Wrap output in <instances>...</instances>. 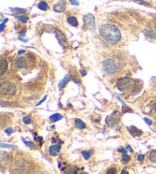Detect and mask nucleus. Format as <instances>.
Listing matches in <instances>:
<instances>
[{
  "mask_svg": "<svg viewBox=\"0 0 156 174\" xmlns=\"http://www.w3.org/2000/svg\"><path fill=\"white\" fill-rule=\"evenodd\" d=\"M21 140H22V141H23L24 144H25V145H27V146L29 147L33 148L34 147V144L33 142H31V141H25L24 138H21Z\"/></svg>",
  "mask_w": 156,
  "mask_h": 174,
  "instance_id": "obj_31",
  "label": "nucleus"
},
{
  "mask_svg": "<svg viewBox=\"0 0 156 174\" xmlns=\"http://www.w3.org/2000/svg\"><path fill=\"white\" fill-rule=\"evenodd\" d=\"M0 146H1L2 148H4V147H16L15 146H14V145H8V144H5L4 143L2 142L1 144H0Z\"/></svg>",
  "mask_w": 156,
  "mask_h": 174,
  "instance_id": "obj_34",
  "label": "nucleus"
},
{
  "mask_svg": "<svg viewBox=\"0 0 156 174\" xmlns=\"http://www.w3.org/2000/svg\"><path fill=\"white\" fill-rule=\"evenodd\" d=\"M149 160L152 163H156V150H152L150 152Z\"/></svg>",
  "mask_w": 156,
  "mask_h": 174,
  "instance_id": "obj_24",
  "label": "nucleus"
},
{
  "mask_svg": "<svg viewBox=\"0 0 156 174\" xmlns=\"http://www.w3.org/2000/svg\"><path fill=\"white\" fill-rule=\"evenodd\" d=\"M25 50H21V51H19L18 52V54H19V55H21V54H25Z\"/></svg>",
  "mask_w": 156,
  "mask_h": 174,
  "instance_id": "obj_45",
  "label": "nucleus"
},
{
  "mask_svg": "<svg viewBox=\"0 0 156 174\" xmlns=\"http://www.w3.org/2000/svg\"><path fill=\"white\" fill-rule=\"evenodd\" d=\"M37 7L40 8V10H42V11H47V10L49 9V6H48L47 3L44 1H42L40 2V3H38Z\"/></svg>",
  "mask_w": 156,
  "mask_h": 174,
  "instance_id": "obj_21",
  "label": "nucleus"
},
{
  "mask_svg": "<svg viewBox=\"0 0 156 174\" xmlns=\"http://www.w3.org/2000/svg\"><path fill=\"white\" fill-rule=\"evenodd\" d=\"M155 119H156V116H155Z\"/></svg>",
  "mask_w": 156,
  "mask_h": 174,
  "instance_id": "obj_47",
  "label": "nucleus"
},
{
  "mask_svg": "<svg viewBox=\"0 0 156 174\" xmlns=\"http://www.w3.org/2000/svg\"><path fill=\"white\" fill-rule=\"evenodd\" d=\"M133 80L129 77H125L120 80L117 82L118 89L121 92L127 91L129 89H130V87L132 86V85H133Z\"/></svg>",
  "mask_w": 156,
  "mask_h": 174,
  "instance_id": "obj_6",
  "label": "nucleus"
},
{
  "mask_svg": "<svg viewBox=\"0 0 156 174\" xmlns=\"http://www.w3.org/2000/svg\"><path fill=\"white\" fill-rule=\"evenodd\" d=\"M98 31L102 38L108 43L116 44L121 40V34L119 28L112 24H104L99 27Z\"/></svg>",
  "mask_w": 156,
  "mask_h": 174,
  "instance_id": "obj_1",
  "label": "nucleus"
},
{
  "mask_svg": "<svg viewBox=\"0 0 156 174\" xmlns=\"http://www.w3.org/2000/svg\"><path fill=\"white\" fill-rule=\"evenodd\" d=\"M7 70H8V62L6 60H2L1 63H0V75L2 76L6 73Z\"/></svg>",
  "mask_w": 156,
  "mask_h": 174,
  "instance_id": "obj_15",
  "label": "nucleus"
},
{
  "mask_svg": "<svg viewBox=\"0 0 156 174\" xmlns=\"http://www.w3.org/2000/svg\"><path fill=\"white\" fill-rule=\"evenodd\" d=\"M17 18H18V21L21 22H26L28 21L29 18L27 15H18V17H17Z\"/></svg>",
  "mask_w": 156,
  "mask_h": 174,
  "instance_id": "obj_27",
  "label": "nucleus"
},
{
  "mask_svg": "<svg viewBox=\"0 0 156 174\" xmlns=\"http://www.w3.org/2000/svg\"><path fill=\"white\" fill-rule=\"evenodd\" d=\"M60 170L64 174H76L78 168L72 164H69L66 167L60 168Z\"/></svg>",
  "mask_w": 156,
  "mask_h": 174,
  "instance_id": "obj_10",
  "label": "nucleus"
},
{
  "mask_svg": "<svg viewBox=\"0 0 156 174\" xmlns=\"http://www.w3.org/2000/svg\"><path fill=\"white\" fill-rule=\"evenodd\" d=\"M12 132H13V129L11 127L8 128H6V130H5V133H6V134H8V135H10Z\"/></svg>",
  "mask_w": 156,
  "mask_h": 174,
  "instance_id": "obj_35",
  "label": "nucleus"
},
{
  "mask_svg": "<svg viewBox=\"0 0 156 174\" xmlns=\"http://www.w3.org/2000/svg\"><path fill=\"white\" fill-rule=\"evenodd\" d=\"M117 173V169L114 167H109L106 171V174H116Z\"/></svg>",
  "mask_w": 156,
  "mask_h": 174,
  "instance_id": "obj_26",
  "label": "nucleus"
},
{
  "mask_svg": "<svg viewBox=\"0 0 156 174\" xmlns=\"http://www.w3.org/2000/svg\"><path fill=\"white\" fill-rule=\"evenodd\" d=\"M22 122H23L24 124H31V118L29 115H26L25 117H23L22 118Z\"/></svg>",
  "mask_w": 156,
  "mask_h": 174,
  "instance_id": "obj_30",
  "label": "nucleus"
},
{
  "mask_svg": "<svg viewBox=\"0 0 156 174\" xmlns=\"http://www.w3.org/2000/svg\"><path fill=\"white\" fill-rule=\"evenodd\" d=\"M1 94L4 95H14L15 92V86L12 83L8 81H4L1 83Z\"/></svg>",
  "mask_w": 156,
  "mask_h": 174,
  "instance_id": "obj_4",
  "label": "nucleus"
},
{
  "mask_svg": "<svg viewBox=\"0 0 156 174\" xmlns=\"http://www.w3.org/2000/svg\"><path fill=\"white\" fill-rule=\"evenodd\" d=\"M34 139L37 143V144H38V146L40 147L44 144V138H43V137H40V136H34Z\"/></svg>",
  "mask_w": 156,
  "mask_h": 174,
  "instance_id": "obj_22",
  "label": "nucleus"
},
{
  "mask_svg": "<svg viewBox=\"0 0 156 174\" xmlns=\"http://www.w3.org/2000/svg\"><path fill=\"white\" fill-rule=\"evenodd\" d=\"M70 79H71V76H70L69 75H66L65 77L63 78V79L59 82V84H58V87H59V89H62L64 88V87L67 85L69 82Z\"/></svg>",
  "mask_w": 156,
  "mask_h": 174,
  "instance_id": "obj_16",
  "label": "nucleus"
},
{
  "mask_svg": "<svg viewBox=\"0 0 156 174\" xmlns=\"http://www.w3.org/2000/svg\"><path fill=\"white\" fill-rule=\"evenodd\" d=\"M117 151H118V152H120V153H126V151H127V150H126V149H124V148H123V147H121V148H119V149L117 150Z\"/></svg>",
  "mask_w": 156,
  "mask_h": 174,
  "instance_id": "obj_39",
  "label": "nucleus"
},
{
  "mask_svg": "<svg viewBox=\"0 0 156 174\" xmlns=\"http://www.w3.org/2000/svg\"><path fill=\"white\" fill-rule=\"evenodd\" d=\"M0 158H1V167H2L4 163H6V167H8V165L10 163V161H11V157H10L9 153L2 151Z\"/></svg>",
  "mask_w": 156,
  "mask_h": 174,
  "instance_id": "obj_12",
  "label": "nucleus"
},
{
  "mask_svg": "<svg viewBox=\"0 0 156 174\" xmlns=\"http://www.w3.org/2000/svg\"><path fill=\"white\" fill-rule=\"evenodd\" d=\"M63 118V115H61V114L59 113H55L54 115H52L50 117V121L51 122H58V121L61 120V119Z\"/></svg>",
  "mask_w": 156,
  "mask_h": 174,
  "instance_id": "obj_18",
  "label": "nucleus"
},
{
  "mask_svg": "<svg viewBox=\"0 0 156 174\" xmlns=\"http://www.w3.org/2000/svg\"><path fill=\"white\" fill-rule=\"evenodd\" d=\"M8 21V18H6V19H4V21L1 23V25H0V31H2L3 29H4V27H5V25H6V23Z\"/></svg>",
  "mask_w": 156,
  "mask_h": 174,
  "instance_id": "obj_33",
  "label": "nucleus"
},
{
  "mask_svg": "<svg viewBox=\"0 0 156 174\" xmlns=\"http://www.w3.org/2000/svg\"><path fill=\"white\" fill-rule=\"evenodd\" d=\"M127 112H133V111H132V109L130 107L126 106L125 104H123V106L122 107V113L125 114L127 113Z\"/></svg>",
  "mask_w": 156,
  "mask_h": 174,
  "instance_id": "obj_29",
  "label": "nucleus"
},
{
  "mask_svg": "<svg viewBox=\"0 0 156 174\" xmlns=\"http://www.w3.org/2000/svg\"><path fill=\"white\" fill-rule=\"evenodd\" d=\"M12 10L13 11V12L17 13V14H18V13H25V12H26V10L25 9H23V8H12Z\"/></svg>",
  "mask_w": 156,
  "mask_h": 174,
  "instance_id": "obj_32",
  "label": "nucleus"
},
{
  "mask_svg": "<svg viewBox=\"0 0 156 174\" xmlns=\"http://www.w3.org/2000/svg\"><path fill=\"white\" fill-rule=\"evenodd\" d=\"M25 33H26V31L25 30H23L22 31L19 32V37H25Z\"/></svg>",
  "mask_w": 156,
  "mask_h": 174,
  "instance_id": "obj_41",
  "label": "nucleus"
},
{
  "mask_svg": "<svg viewBox=\"0 0 156 174\" xmlns=\"http://www.w3.org/2000/svg\"><path fill=\"white\" fill-rule=\"evenodd\" d=\"M103 69L107 74L113 75L116 73L117 66L114 60L107 59L103 62Z\"/></svg>",
  "mask_w": 156,
  "mask_h": 174,
  "instance_id": "obj_3",
  "label": "nucleus"
},
{
  "mask_svg": "<svg viewBox=\"0 0 156 174\" xmlns=\"http://www.w3.org/2000/svg\"><path fill=\"white\" fill-rule=\"evenodd\" d=\"M81 74H82V76H86V75H87V71L85 70H83L82 71V73H81Z\"/></svg>",
  "mask_w": 156,
  "mask_h": 174,
  "instance_id": "obj_43",
  "label": "nucleus"
},
{
  "mask_svg": "<svg viewBox=\"0 0 156 174\" xmlns=\"http://www.w3.org/2000/svg\"><path fill=\"white\" fill-rule=\"evenodd\" d=\"M30 172V165L26 160L23 159L17 160L12 167V174H28Z\"/></svg>",
  "mask_w": 156,
  "mask_h": 174,
  "instance_id": "obj_2",
  "label": "nucleus"
},
{
  "mask_svg": "<svg viewBox=\"0 0 156 174\" xmlns=\"http://www.w3.org/2000/svg\"><path fill=\"white\" fill-rule=\"evenodd\" d=\"M121 174H130V173H129V172L126 171V170H123L121 172Z\"/></svg>",
  "mask_w": 156,
  "mask_h": 174,
  "instance_id": "obj_44",
  "label": "nucleus"
},
{
  "mask_svg": "<svg viewBox=\"0 0 156 174\" xmlns=\"http://www.w3.org/2000/svg\"><path fill=\"white\" fill-rule=\"evenodd\" d=\"M130 160H131V157H130V155H128L126 153H122V161L123 162V163H129V162L130 161Z\"/></svg>",
  "mask_w": 156,
  "mask_h": 174,
  "instance_id": "obj_25",
  "label": "nucleus"
},
{
  "mask_svg": "<svg viewBox=\"0 0 156 174\" xmlns=\"http://www.w3.org/2000/svg\"><path fill=\"white\" fill-rule=\"evenodd\" d=\"M47 95H45V96H44V98H43V99H41V100H40V102H38V103H37V105H37V106H38V105H41V104H42V103H43V102H44V101H45V100H46V99H47Z\"/></svg>",
  "mask_w": 156,
  "mask_h": 174,
  "instance_id": "obj_40",
  "label": "nucleus"
},
{
  "mask_svg": "<svg viewBox=\"0 0 156 174\" xmlns=\"http://www.w3.org/2000/svg\"><path fill=\"white\" fill-rule=\"evenodd\" d=\"M67 22H69V24L72 25L73 27H77L78 26V21H77L76 18L74 16H70L67 18Z\"/></svg>",
  "mask_w": 156,
  "mask_h": 174,
  "instance_id": "obj_20",
  "label": "nucleus"
},
{
  "mask_svg": "<svg viewBox=\"0 0 156 174\" xmlns=\"http://www.w3.org/2000/svg\"><path fill=\"white\" fill-rule=\"evenodd\" d=\"M93 154V151L92 150H88V151H83L82 152V155L85 160H88L90 159L91 157Z\"/></svg>",
  "mask_w": 156,
  "mask_h": 174,
  "instance_id": "obj_19",
  "label": "nucleus"
},
{
  "mask_svg": "<svg viewBox=\"0 0 156 174\" xmlns=\"http://www.w3.org/2000/svg\"><path fill=\"white\" fill-rule=\"evenodd\" d=\"M74 124L75 128L78 129H85L86 128V124L85 122L79 118H75L74 121Z\"/></svg>",
  "mask_w": 156,
  "mask_h": 174,
  "instance_id": "obj_17",
  "label": "nucleus"
},
{
  "mask_svg": "<svg viewBox=\"0 0 156 174\" xmlns=\"http://www.w3.org/2000/svg\"><path fill=\"white\" fill-rule=\"evenodd\" d=\"M133 2H135L138 3V4L141 5V6H151V5L149 4V2H147L144 1V0H133Z\"/></svg>",
  "mask_w": 156,
  "mask_h": 174,
  "instance_id": "obj_28",
  "label": "nucleus"
},
{
  "mask_svg": "<svg viewBox=\"0 0 156 174\" xmlns=\"http://www.w3.org/2000/svg\"><path fill=\"white\" fill-rule=\"evenodd\" d=\"M15 66L18 69H23L27 66V62L24 57H20L17 58L15 60Z\"/></svg>",
  "mask_w": 156,
  "mask_h": 174,
  "instance_id": "obj_11",
  "label": "nucleus"
},
{
  "mask_svg": "<svg viewBox=\"0 0 156 174\" xmlns=\"http://www.w3.org/2000/svg\"><path fill=\"white\" fill-rule=\"evenodd\" d=\"M143 32H144V34L145 35V36L146 37H151V38H155L156 37V35L155 33H154L152 31H150V30H144L143 31Z\"/></svg>",
  "mask_w": 156,
  "mask_h": 174,
  "instance_id": "obj_23",
  "label": "nucleus"
},
{
  "mask_svg": "<svg viewBox=\"0 0 156 174\" xmlns=\"http://www.w3.org/2000/svg\"><path fill=\"white\" fill-rule=\"evenodd\" d=\"M55 33H56V37L57 38L58 41L60 45L62 46L63 49H66L68 47V41L67 38H66V35L61 31L59 29H56L55 31Z\"/></svg>",
  "mask_w": 156,
  "mask_h": 174,
  "instance_id": "obj_7",
  "label": "nucleus"
},
{
  "mask_svg": "<svg viewBox=\"0 0 156 174\" xmlns=\"http://www.w3.org/2000/svg\"><path fill=\"white\" fill-rule=\"evenodd\" d=\"M144 159H145V155L144 154H139L138 156V157H137V160L139 162H143Z\"/></svg>",
  "mask_w": 156,
  "mask_h": 174,
  "instance_id": "obj_37",
  "label": "nucleus"
},
{
  "mask_svg": "<svg viewBox=\"0 0 156 174\" xmlns=\"http://www.w3.org/2000/svg\"><path fill=\"white\" fill-rule=\"evenodd\" d=\"M126 149L127 150V151H129L130 152H131V153H133V148L131 147V146H130V145H127V146H126Z\"/></svg>",
  "mask_w": 156,
  "mask_h": 174,
  "instance_id": "obj_42",
  "label": "nucleus"
},
{
  "mask_svg": "<svg viewBox=\"0 0 156 174\" xmlns=\"http://www.w3.org/2000/svg\"><path fill=\"white\" fill-rule=\"evenodd\" d=\"M70 3H71L72 5H73V6H78L79 5V2H78L77 0H69Z\"/></svg>",
  "mask_w": 156,
  "mask_h": 174,
  "instance_id": "obj_38",
  "label": "nucleus"
},
{
  "mask_svg": "<svg viewBox=\"0 0 156 174\" xmlns=\"http://www.w3.org/2000/svg\"><path fill=\"white\" fill-rule=\"evenodd\" d=\"M121 113L117 111L113 112L111 115L106 118V124L110 128H114L119 124L120 121H121Z\"/></svg>",
  "mask_w": 156,
  "mask_h": 174,
  "instance_id": "obj_5",
  "label": "nucleus"
},
{
  "mask_svg": "<svg viewBox=\"0 0 156 174\" xmlns=\"http://www.w3.org/2000/svg\"><path fill=\"white\" fill-rule=\"evenodd\" d=\"M84 24L87 28H94L95 25V18L93 15L92 14H87L84 16L83 18Z\"/></svg>",
  "mask_w": 156,
  "mask_h": 174,
  "instance_id": "obj_8",
  "label": "nucleus"
},
{
  "mask_svg": "<svg viewBox=\"0 0 156 174\" xmlns=\"http://www.w3.org/2000/svg\"><path fill=\"white\" fill-rule=\"evenodd\" d=\"M144 121H145V122L148 125H151V124H152V121L151 120V119L148 118H144Z\"/></svg>",
  "mask_w": 156,
  "mask_h": 174,
  "instance_id": "obj_36",
  "label": "nucleus"
},
{
  "mask_svg": "<svg viewBox=\"0 0 156 174\" xmlns=\"http://www.w3.org/2000/svg\"><path fill=\"white\" fill-rule=\"evenodd\" d=\"M61 151V146L59 144H53L50 146L49 153L50 156L56 157Z\"/></svg>",
  "mask_w": 156,
  "mask_h": 174,
  "instance_id": "obj_13",
  "label": "nucleus"
},
{
  "mask_svg": "<svg viewBox=\"0 0 156 174\" xmlns=\"http://www.w3.org/2000/svg\"><path fill=\"white\" fill-rule=\"evenodd\" d=\"M127 130L129 131L130 134L134 138H139L143 134V131L139 130V128H137L136 127H134V126H131V127L127 128Z\"/></svg>",
  "mask_w": 156,
  "mask_h": 174,
  "instance_id": "obj_14",
  "label": "nucleus"
},
{
  "mask_svg": "<svg viewBox=\"0 0 156 174\" xmlns=\"http://www.w3.org/2000/svg\"><path fill=\"white\" fill-rule=\"evenodd\" d=\"M66 9V0H59L54 5V10L56 12H63Z\"/></svg>",
  "mask_w": 156,
  "mask_h": 174,
  "instance_id": "obj_9",
  "label": "nucleus"
},
{
  "mask_svg": "<svg viewBox=\"0 0 156 174\" xmlns=\"http://www.w3.org/2000/svg\"><path fill=\"white\" fill-rule=\"evenodd\" d=\"M79 174H88V173H79Z\"/></svg>",
  "mask_w": 156,
  "mask_h": 174,
  "instance_id": "obj_46",
  "label": "nucleus"
}]
</instances>
